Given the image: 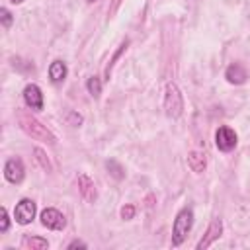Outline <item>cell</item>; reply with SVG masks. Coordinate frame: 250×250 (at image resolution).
I'll list each match as a JSON object with an SVG mask.
<instances>
[{"label":"cell","instance_id":"cell-1","mask_svg":"<svg viewBox=\"0 0 250 250\" xmlns=\"http://www.w3.org/2000/svg\"><path fill=\"white\" fill-rule=\"evenodd\" d=\"M18 121H20V127L35 141H43L47 145H57V137L39 121L35 119L29 111H18Z\"/></svg>","mask_w":250,"mask_h":250},{"label":"cell","instance_id":"cell-2","mask_svg":"<svg viewBox=\"0 0 250 250\" xmlns=\"http://www.w3.org/2000/svg\"><path fill=\"white\" fill-rule=\"evenodd\" d=\"M191 225H193V211L191 207H184L176 219H174V227H172V246H180L188 232L191 230Z\"/></svg>","mask_w":250,"mask_h":250},{"label":"cell","instance_id":"cell-3","mask_svg":"<svg viewBox=\"0 0 250 250\" xmlns=\"http://www.w3.org/2000/svg\"><path fill=\"white\" fill-rule=\"evenodd\" d=\"M164 109H166V115L170 119H178L184 111V98L178 90V86L174 82H168L166 84V94H164Z\"/></svg>","mask_w":250,"mask_h":250},{"label":"cell","instance_id":"cell-4","mask_svg":"<svg viewBox=\"0 0 250 250\" xmlns=\"http://www.w3.org/2000/svg\"><path fill=\"white\" fill-rule=\"evenodd\" d=\"M41 225L51 229V230H62L66 227V219L59 209L47 207V209L41 211Z\"/></svg>","mask_w":250,"mask_h":250},{"label":"cell","instance_id":"cell-5","mask_svg":"<svg viewBox=\"0 0 250 250\" xmlns=\"http://www.w3.org/2000/svg\"><path fill=\"white\" fill-rule=\"evenodd\" d=\"M215 145L221 152H230L236 146V133L227 125L219 127L215 133Z\"/></svg>","mask_w":250,"mask_h":250},{"label":"cell","instance_id":"cell-6","mask_svg":"<svg viewBox=\"0 0 250 250\" xmlns=\"http://www.w3.org/2000/svg\"><path fill=\"white\" fill-rule=\"evenodd\" d=\"M35 211H37L35 201L25 197V199H21V201L16 205V209H14V219H16V223H20V225H29V223L33 221V217H35Z\"/></svg>","mask_w":250,"mask_h":250},{"label":"cell","instance_id":"cell-7","mask_svg":"<svg viewBox=\"0 0 250 250\" xmlns=\"http://www.w3.org/2000/svg\"><path fill=\"white\" fill-rule=\"evenodd\" d=\"M23 174H25V168H23L21 158L16 156V158L6 160V164H4V178L10 184H20L23 180Z\"/></svg>","mask_w":250,"mask_h":250},{"label":"cell","instance_id":"cell-8","mask_svg":"<svg viewBox=\"0 0 250 250\" xmlns=\"http://www.w3.org/2000/svg\"><path fill=\"white\" fill-rule=\"evenodd\" d=\"M23 102H25V105L29 107V109H33V111H39V109H43V92H41V88L37 86V84H27L25 88H23Z\"/></svg>","mask_w":250,"mask_h":250},{"label":"cell","instance_id":"cell-9","mask_svg":"<svg viewBox=\"0 0 250 250\" xmlns=\"http://www.w3.org/2000/svg\"><path fill=\"white\" fill-rule=\"evenodd\" d=\"M221 232H223V221L217 217V219L211 221V225L207 227V232H205L203 238L197 242V250H205V248H209L215 240L221 238Z\"/></svg>","mask_w":250,"mask_h":250},{"label":"cell","instance_id":"cell-10","mask_svg":"<svg viewBox=\"0 0 250 250\" xmlns=\"http://www.w3.org/2000/svg\"><path fill=\"white\" fill-rule=\"evenodd\" d=\"M78 189H80V195L88 201V203H94L96 197H98V191H96V186H94V180L86 174H78Z\"/></svg>","mask_w":250,"mask_h":250},{"label":"cell","instance_id":"cell-11","mask_svg":"<svg viewBox=\"0 0 250 250\" xmlns=\"http://www.w3.org/2000/svg\"><path fill=\"white\" fill-rule=\"evenodd\" d=\"M66 64L61 61V59H57V61H53L51 64H49V80L53 82V84H61V82H64V78H66Z\"/></svg>","mask_w":250,"mask_h":250},{"label":"cell","instance_id":"cell-12","mask_svg":"<svg viewBox=\"0 0 250 250\" xmlns=\"http://www.w3.org/2000/svg\"><path fill=\"white\" fill-rule=\"evenodd\" d=\"M225 76H227V80H229L230 84H242V82H246V78H248L244 66L238 64V62H232V64L227 68Z\"/></svg>","mask_w":250,"mask_h":250},{"label":"cell","instance_id":"cell-13","mask_svg":"<svg viewBox=\"0 0 250 250\" xmlns=\"http://www.w3.org/2000/svg\"><path fill=\"white\" fill-rule=\"evenodd\" d=\"M188 164H189V168H191L195 174L203 172V170H205V164H207L205 152H199V150L189 152V156H188Z\"/></svg>","mask_w":250,"mask_h":250},{"label":"cell","instance_id":"cell-14","mask_svg":"<svg viewBox=\"0 0 250 250\" xmlns=\"http://www.w3.org/2000/svg\"><path fill=\"white\" fill-rule=\"evenodd\" d=\"M23 246L31 250H43V248H49V242L47 238H41V236H27L23 238Z\"/></svg>","mask_w":250,"mask_h":250},{"label":"cell","instance_id":"cell-15","mask_svg":"<svg viewBox=\"0 0 250 250\" xmlns=\"http://www.w3.org/2000/svg\"><path fill=\"white\" fill-rule=\"evenodd\" d=\"M86 88H88V92H90L92 98H100V94H102V82H100L98 76H90L88 82H86Z\"/></svg>","mask_w":250,"mask_h":250},{"label":"cell","instance_id":"cell-16","mask_svg":"<svg viewBox=\"0 0 250 250\" xmlns=\"http://www.w3.org/2000/svg\"><path fill=\"white\" fill-rule=\"evenodd\" d=\"M33 154H35V160L41 164V168L47 170V172H51V162H49L45 150H41V148H33Z\"/></svg>","mask_w":250,"mask_h":250},{"label":"cell","instance_id":"cell-17","mask_svg":"<svg viewBox=\"0 0 250 250\" xmlns=\"http://www.w3.org/2000/svg\"><path fill=\"white\" fill-rule=\"evenodd\" d=\"M105 166H107V170H111V174H113L117 180H121V178H123V168H121L115 160H107V164H105Z\"/></svg>","mask_w":250,"mask_h":250},{"label":"cell","instance_id":"cell-18","mask_svg":"<svg viewBox=\"0 0 250 250\" xmlns=\"http://www.w3.org/2000/svg\"><path fill=\"white\" fill-rule=\"evenodd\" d=\"M8 227H10L8 211H6V207H2V209H0V230H2V232H6V230H8Z\"/></svg>","mask_w":250,"mask_h":250},{"label":"cell","instance_id":"cell-19","mask_svg":"<svg viewBox=\"0 0 250 250\" xmlns=\"http://www.w3.org/2000/svg\"><path fill=\"white\" fill-rule=\"evenodd\" d=\"M0 14H2V25L10 27L12 25V14L8 12V8H0Z\"/></svg>","mask_w":250,"mask_h":250},{"label":"cell","instance_id":"cell-20","mask_svg":"<svg viewBox=\"0 0 250 250\" xmlns=\"http://www.w3.org/2000/svg\"><path fill=\"white\" fill-rule=\"evenodd\" d=\"M121 2H123V0H111V2H109V10H107V16H109V18H113V16L117 14Z\"/></svg>","mask_w":250,"mask_h":250},{"label":"cell","instance_id":"cell-21","mask_svg":"<svg viewBox=\"0 0 250 250\" xmlns=\"http://www.w3.org/2000/svg\"><path fill=\"white\" fill-rule=\"evenodd\" d=\"M133 215H135V207H133V205H125V207L121 209V217H123V219H133Z\"/></svg>","mask_w":250,"mask_h":250},{"label":"cell","instance_id":"cell-22","mask_svg":"<svg viewBox=\"0 0 250 250\" xmlns=\"http://www.w3.org/2000/svg\"><path fill=\"white\" fill-rule=\"evenodd\" d=\"M72 248H86V242H82V240H72V242L68 244V250H72Z\"/></svg>","mask_w":250,"mask_h":250},{"label":"cell","instance_id":"cell-23","mask_svg":"<svg viewBox=\"0 0 250 250\" xmlns=\"http://www.w3.org/2000/svg\"><path fill=\"white\" fill-rule=\"evenodd\" d=\"M10 2H12V4H21L23 0H10Z\"/></svg>","mask_w":250,"mask_h":250},{"label":"cell","instance_id":"cell-24","mask_svg":"<svg viewBox=\"0 0 250 250\" xmlns=\"http://www.w3.org/2000/svg\"><path fill=\"white\" fill-rule=\"evenodd\" d=\"M88 2H96V0H88Z\"/></svg>","mask_w":250,"mask_h":250}]
</instances>
